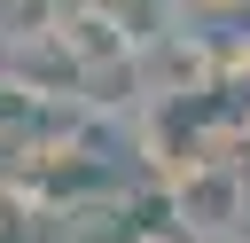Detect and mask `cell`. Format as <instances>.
<instances>
[{"mask_svg":"<svg viewBox=\"0 0 250 243\" xmlns=\"http://www.w3.org/2000/svg\"><path fill=\"white\" fill-rule=\"evenodd\" d=\"M234 243H250V204H242V227H234Z\"/></svg>","mask_w":250,"mask_h":243,"instance_id":"cell-2","label":"cell"},{"mask_svg":"<svg viewBox=\"0 0 250 243\" xmlns=\"http://www.w3.org/2000/svg\"><path fill=\"white\" fill-rule=\"evenodd\" d=\"M242 204H250V172L242 165H219V157H188L172 172V196H164V227L180 243H234L242 227Z\"/></svg>","mask_w":250,"mask_h":243,"instance_id":"cell-1","label":"cell"},{"mask_svg":"<svg viewBox=\"0 0 250 243\" xmlns=\"http://www.w3.org/2000/svg\"><path fill=\"white\" fill-rule=\"evenodd\" d=\"M0 8H8V0H0Z\"/></svg>","mask_w":250,"mask_h":243,"instance_id":"cell-3","label":"cell"}]
</instances>
